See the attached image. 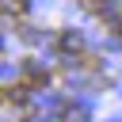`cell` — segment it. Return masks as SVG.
<instances>
[{
	"mask_svg": "<svg viewBox=\"0 0 122 122\" xmlns=\"http://www.w3.org/2000/svg\"><path fill=\"white\" fill-rule=\"evenodd\" d=\"M80 46H84V38H80L76 30H65V34H61V50H65V53H76Z\"/></svg>",
	"mask_w": 122,
	"mask_h": 122,
	"instance_id": "cell-1",
	"label": "cell"
},
{
	"mask_svg": "<svg viewBox=\"0 0 122 122\" xmlns=\"http://www.w3.org/2000/svg\"><path fill=\"white\" fill-rule=\"evenodd\" d=\"M27 8V0H8V11H23Z\"/></svg>",
	"mask_w": 122,
	"mask_h": 122,
	"instance_id": "cell-2",
	"label": "cell"
}]
</instances>
